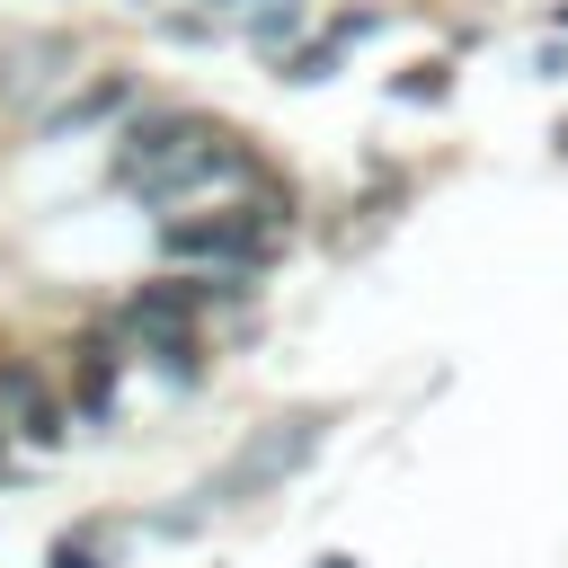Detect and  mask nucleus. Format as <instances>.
I'll list each match as a JSON object with an SVG mask.
<instances>
[{
  "mask_svg": "<svg viewBox=\"0 0 568 568\" xmlns=\"http://www.w3.org/2000/svg\"><path fill=\"white\" fill-rule=\"evenodd\" d=\"M293 27H302V0H275V9H266V18L248 27V36H257V44H284Z\"/></svg>",
  "mask_w": 568,
  "mask_h": 568,
  "instance_id": "5",
  "label": "nucleus"
},
{
  "mask_svg": "<svg viewBox=\"0 0 568 568\" xmlns=\"http://www.w3.org/2000/svg\"><path fill=\"white\" fill-rule=\"evenodd\" d=\"M53 568H98V559H89L80 541H62V550H53Z\"/></svg>",
  "mask_w": 568,
  "mask_h": 568,
  "instance_id": "7",
  "label": "nucleus"
},
{
  "mask_svg": "<svg viewBox=\"0 0 568 568\" xmlns=\"http://www.w3.org/2000/svg\"><path fill=\"white\" fill-rule=\"evenodd\" d=\"M0 426L18 444H62L71 435V408H62V390L36 364H0Z\"/></svg>",
  "mask_w": 568,
  "mask_h": 568,
  "instance_id": "2",
  "label": "nucleus"
},
{
  "mask_svg": "<svg viewBox=\"0 0 568 568\" xmlns=\"http://www.w3.org/2000/svg\"><path fill=\"white\" fill-rule=\"evenodd\" d=\"M328 71H337V36H320V44L284 53V80H328Z\"/></svg>",
  "mask_w": 568,
  "mask_h": 568,
  "instance_id": "4",
  "label": "nucleus"
},
{
  "mask_svg": "<svg viewBox=\"0 0 568 568\" xmlns=\"http://www.w3.org/2000/svg\"><path fill=\"white\" fill-rule=\"evenodd\" d=\"M320 568H355V559H320Z\"/></svg>",
  "mask_w": 568,
  "mask_h": 568,
  "instance_id": "8",
  "label": "nucleus"
},
{
  "mask_svg": "<svg viewBox=\"0 0 568 568\" xmlns=\"http://www.w3.org/2000/svg\"><path fill=\"white\" fill-rule=\"evenodd\" d=\"M399 98H444V62H426L417 80H399Z\"/></svg>",
  "mask_w": 568,
  "mask_h": 568,
  "instance_id": "6",
  "label": "nucleus"
},
{
  "mask_svg": "<svg viewBox=\"0 0 568 568\" xmlns=\"http://www.w3.org/2000/svg\"><path fill=\"white\" fill-rule=\"evenodd\" d=\"M115 186L142 195V204H178V195H204V186H266L257 160L204 124V115H142L124 142H115Z\"/></svg>",
  "mask_w": 568,
  "mask_h": 568,
  "instance_id": "1",
  "label": "nucleus"
},
{
  "mask_svg": "<svg viewBox=\"0 0 568 568\" xmlns=\"http://www.w3.org/2000/svg\"><path fill=\"white\" fill-rule=\"evenodd\" d=\"M559 27H568V9H559Z\"/></svg>",
  "mask_w": 568,
  "mask_h": 568,
  "instance_id": "9",
  "label": "nucleus"
},
{
  "mask_svg": "<svg viewBox=\"0 0 568 568\" xmlns=\"http://www.w3.org/2000/svg\"><path fill=\"white\" fill-rule=\"evenodd\" d=\"M311 444H320V426H311V417H284L275 435H257V444H248V453L213 479V497H240V488H266V479L302 470V462H311Z\"/></svg>",
  "mask_w": 568,
  "mask_h": 568,
  "instance_id": "3",
  "label": "nucleus"
}]
</instances>
